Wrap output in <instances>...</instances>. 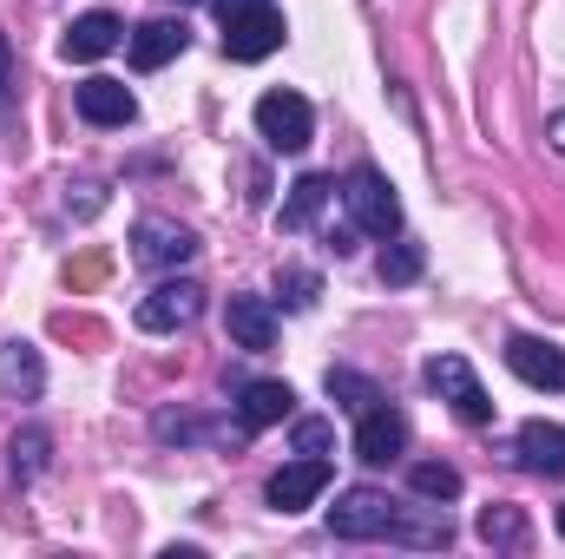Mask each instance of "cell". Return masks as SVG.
I'll return each mask as SVG.
<instances>
[{"label":"cell","instance_id":"cell-13","mask_svg":"<svg viewBox=\"0 0 565 559\" xmlns=\"http://www.w3.org/2000/svg\"><path fill=\"white\" fill-rule=\"evenodd\" d=\"M40 389H46V362H40V349L20 342V336H7V342H0V395H13V402H40Z\"/></svg>","mask_w":565,"mask_h":559},{"label":"cell","instance_id":"cell-2","mask_svg":"<svg viewBox=\"0 0 565 559\" xmlns=\"http://www.w3.org/2000/svg\"><path fill=\"white\" fill-rule=\"evenodd\" d=\"M342 204H349V224L362 238H395L402 231V198H395V184L375 165H355L342 178Z\"/></svg>","mask_w":565,"mask_h":559},{"label":"cell","instance_id":"cell-5","mask_svg":"<svg viewBox=\"0 0 565 559\" xmlns=\"http://www.w3.org/2000/svg\"><path fill=\"white\" fill-rule=\"evenodd\" d=\"M204 316V289L191 277H164L158 289H145L139 303V329L145 336H171V329H191Z\"/></svg>","mask_w":565,"mask_h":559},{"label":"cell","instance_id":"cell-9","mask_svg":"<svg viewBox=\"0 0 565 559\" xmlns=\"http://www.w3.org/2000/svg\"><path fill=\"white\" fill-rule=\"evenodd\" d=\"M507 369H513L526 389H546V395L565 389V349L546 342V336H513V342H507Z\"/></svg>","mask_w":565,"mask_h":559},{"label":"cell","instance_id":"cell-1","mask_svg":"<svg viewBox=\"0 0 565 559\" xmlns=\"http://www.w3.org/2000/svg\"><path fill=\"white\" fill-rule=\"evenodd\" d=\"M329 534L335 540H402V547H447L454 520L440 507H402L382 487H349L329 507Z\"/></svg>","mask_w":565,"mask_h":559},{"label":"cell","instance_id":"cell-10","mask_svg":"<svg viewBox=\"0 0 565 559\" xmlns=\"http://www.w3.org/2000/svg\"><path fill=\"white\" fill-rule=\"evenodd\" d=\"M402 447H408V421H402V409H388V402L362 409V428H355V461L388 467V461H402Z\"/></svg>","mask_w":565,"mask_h":559},{"label":"cell","instance_id":"cell-29","mask_svg":"<svg viewBox=\"0 0 565 559\" xmlns=\"http://www.w3.org/2000/svg\"><path fill=\"white\" fill-rule=\"evenodd\" d=\"M559 534H565V507H559Z\"/></svg>","mask_w":565,"mask_h":559},{"label":"cell","instance_id":"cell-12","mask_svg":"<svg viewBox=\"0 0 565 559\" xmlns=\"http://www.w3.org/2000/svg\"><path fill=\"white\" fill-rule=\"evenodd\" d=\"M119 40H126V27H119V13H106V7H93V13H79V20L66 27V40H60V53L86 66V60H106V53H113Z\"/></svg>","mask_w":565,"mask_h":559},{"label":"cell","instance_id":"cell-19","mask_svg":"<svg viewBox=\"0 0 565 559\" xmlns=\"http://www.w3.org/2000/svg\"><path fill=\"white\" fill-rule=\"evenodd\" d=\"M46 447H53V441H46V428H20V434H13V447H7V454H13V481H20V487L46 474Z\"/></svg>","mask_w":565,"mask_h":559},{"label":"cell","instance_id":"cell-22","mask_svg":"<svg viewBox=\"0 0 565 559\" xmlns=\"http://www.w3.org/2000/svg\"><path fill=\"white\" fill-rule=\"evenodd\" d=\"M422 277V244L395 231V244L382 251V283H415Z\"/></svg>","mask_w":565,"mask_h":559},{"label":"cell","instance_id":"cell-21","mask_svg":"<svg viewBox=\"0 0 565 559\" xmlns=\"http://www.w3.org/2000/svg\"><path fill=\"white\" fill-rule=\"evenodd\" d=\"M408 481H415L422 500H460V467H447V461H422Z\"/></svg>","mask_w":565,"mask_h":559},{"label":"cell","instance_id":"cell-4","mask_svg":"<svg viewBox=\"0 0 565 559\" xmlns=\"http://www.w3.org/2000/svg\"><path fill=\"white\" fill-rule=\"evenodd\" d=\"M257 139L270 145V151H302V145L316 139V113H309V99L289 93V86L264 93V99H257Z\"/></svg>","mask_w":565,"mask_h":559},{"label":"cell","instance_id":"cell-24","mask_svg":"<svg viewBox=\"0 0 565 559\" xmlns=\"http://www.w3.org/2000/svg\"><path fill=\"white\" fill-rule=\"evenodd\" d=\"M316 289H322L316 271H282V277H277V296L289 303V309H309V303H316Z\"/></svg>","mask_w":565,"mask_h":559},{"label":"cell","instance_id":"cell-28","mask_svg":"<svg viewBox=\"0 0 565 559\" xmlns=\"http://www.w3.org/2000/svg\"><path fill=\"white\" fill-rule=\"evenodd\" d=\"M546 145H553V151H565V113H553V119H546Z\"/></svg>","mask_w":565,"mask_h":559},{"label":"cell","instance_id":"cell-25","mask_svg":"<svg viewBox=\"0 0 565 559\" xmlns=\"http://www.w3.org/2000/svg\"><path fill=\"white\" fill-rule=\"evenodd\" d=\"M329 441H335V428H329V421H296V447H302V454H322Z\"/></svg>","mask_w":565,"mask_h":559},{"label":"cell","instance_id":"cell-27","mask_svg":"<svg viewBox=\"0 0 565 559\" xmlns=\"http://www.w3.org/2000/svg\"><path fill=\"white\" fill-rule=\"evenodd\" d=\"M257 7H270V0H217V20H237V13H257Z\"/></svg>","mask_w":565,"mask_h":559},{"label":"cell","instance_id":"cell-17","mask_svg":"<svg viewBox=\"0 0 565 559\" xmlns=\"http://www.w3.org/2000/svg\"><path fill=\"white\" fill-rule=\"evenodd\" d=\"M520 461L546 481H565V428L559 421H526L520 428Z\"/></svg>","mask_w":565,"mask_h":559},{"label":"cell","instance_id":"cell-26","mask_svg":"<svg viewBox=\"0 0 565 559\" xmlns=\"http://www.w3.org/2000/svg\"><path fill=\"white\" fill-rule=\"evenodd\" d=\"M13 86H20V66H13V46H7V33H0V113L13 106Z\"/></svg>","mask_w":565,"mask_h":559},{"label":"cell","instance_id":"cell-14","mask_svg":"<svg viewBox=\"0 0 565 559\" xmlns=\"http://www.w3.org/2000/svg\"><path fill=\"white\" fill-rule=\"evenodd\" d=\"M132 113H139L132 86H119V80H106V73L79 86V119H86V126H106V133H113V126H132Z\"/></svg>","mask_w":565,"mask_h":559},{"label":"cell","instance_id":"cell-3","mask_svg":"<svg viewBox=\"0 0 565 559\" xmlns=\"http://www.w3.org/2000/svg\"><path fill=\"white\" fill-rule=\"evenodd\" d=\"M427 389L454 409V415L467 421V428H487L493 421V402H487V389H480V376L467 369V356H427Z\"/></svg>","mask_w":565,"mask_h":559},{"label":"cell","instance_id":"cell-18","mask_svg":"<svg viewBox=\"0 0 565 559\" xmlns=\"http://www.w3.org/2000/svg\"><path fill=\"white\" fill-rule=\"evenodd\" d=\"M329 198H335V178H316V171H309V178H296V184H289V204L277 211V224H282V231H309V224H316V211H322Z\"/></svg>","mask_w":565,"mask_h":559},{"label":"cell","instance_id":"cell-20","mask_svg":"<svg viewBox=\"0 0 565 559\" xmlns=\"http://www.w3.org/2000/svg\"><path fill=\"white\" fill-rule=\"evenodd\" d=\"M322 382H329V395H335V402H342V409H355V415H362V409H375V402H382V389H375V382H369V376H355V369H329V376H322Z\"/></svg>","mask_w":565,"mask_h":559},{"label":"cell","instance_id":"cell-23","mask_svg":"<svg viewBox=\"0 0 565 559\" xmlns=\"http://www.w3.org/2000/svg\"><path fill=\"white\" fill-rule=\"evenodd\" d=\"M480 540H487V547H520V540H526V520H520L513 507H487V514H480Z\"/></svg>","mask_w":565,"mask_h":559},{"label":"cell","instance_id":"cell-15","mask_svg":"<svg viewBox=\"0 0 565 559\" xmlns=\"http://www.w3.org/2000/svg\"><path fill=\"white\" fill-rule=\"evenodd\" d=\"M126 46H132V66H139V73H158V66H171V60L191 46V33H184V20H145Z\"/></svg>","mask_w":565,"mask_h":559},{"label":"cell","instance_id":"cell-16","mask_svg":"<svg viewBox=\"0 0 565 559\" xmlns=\"http://www.w3.org/2000/svg\"><path fill=\"white\" fill-rule=\"evenodd\" d=\"M289 409H296V389H289V382H244V389H237V421H244V434L289 421Z\"/></svg>","mask_w":565,"mask_h":559},{"label":"cell","instance_id":"cell-30","mask_svg":"<svg viewBox=\"0 0 565 559\" xmlns=\"http://www.w3.org/2000/svg\"><path fill=\"white\" fill-rule=\"evenodd\" d=\"M178 7H198V0H178Z\"/></svg>","mask_w":565,"mask_h":559},{"label":"cell","instance_id":"cell-6","mask_svg":"<svg viewBox=\"0 0 565 559\" xmlns=\"http://www.w3.org/2000/svg\"><path fill=\"white\" fill-rule=\"evenodd\" d=\"M329 461L322 454H302V461H282L277 474H270V487H264V500L277 507V514H302V507H316L322 500V487H329Z\"/></svg>","mask_w":565,"mask_h":559},{"label":"cell","instance_id":"cell-11","mask_svg":"<svg viewBox=\"0 0 565 559\" xmlns=\"http://www.w3.org/2000/svg\"><path fill=\"white\" fill-rule=\"evenodd\" d=\"M224 329H231V342L250 349V356L277 349V309H270L264 296H231V303H224Z\"/></svg>","mask_w":565,"mask_h":559},{"label":"cell","instance_id":"cell-8","mask_svg":"<svg viewBox=\"0 0 565 559\" xmlns=\"http://www.w3.org/2000/svg\"><path fill=\"white\" fill-rule=\"evenodd\" d=\"M132 257L145 271H178V264L198 257V238L184 224H171V218H139L132 224Z\"/></svg>","mask_w":565,"mask_h":559},{"label":"cell","instance_id":"cell-7","mask_svg":"<svg viewBox=\"0 0 565 559\" xmlns=\"http://www.w3.org/2000/svg\"><path fill=\"white\" fill-rule=\"evenodd\" d=\"M282 13H277V0L270 7H257V13H237V20H224V53L237 60V66H257V60H270L282 46Z\"/></svg>","mask_w":565,"mask_h":559}]
</instances>
